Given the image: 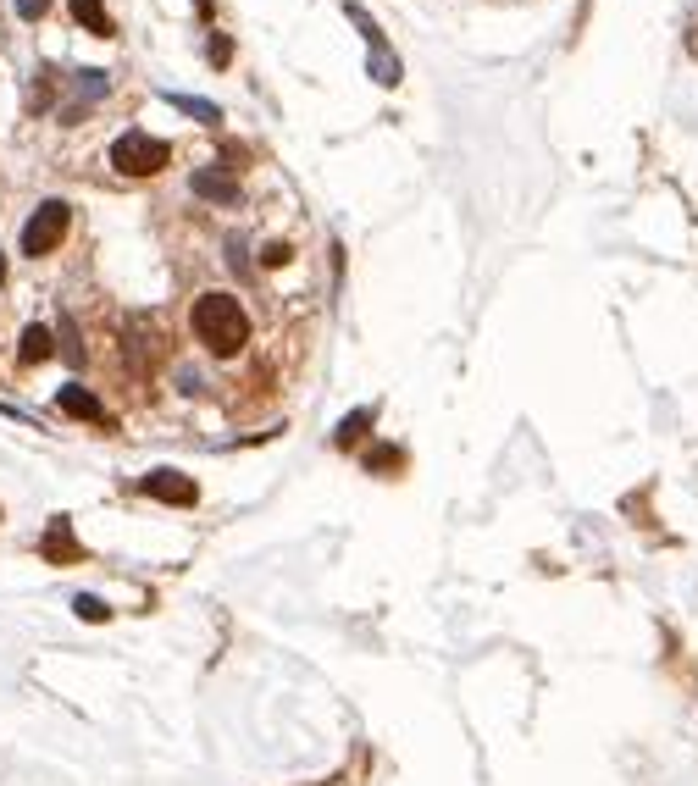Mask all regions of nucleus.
Here are the masks:
<instances>
[{"mask_svg": "<svg viewBox=\"0 0 698 786\" xmlns=\"http://www.w3.org/2000/svg\"><path fill=\"white\" fill-rule=\"evenodd\" d=\"M73 615L89 620V626H100V620H111V604H106V598H95V593H78L73 598Z\"/></svg>", "mask_w": 698, "mask_h": 786, "instance_id": "ddd939ff", "label": "nucleus"}, {"mask_svg": "<svg viewBox=\"0 0 698 786\" xmlns=\"http://www.w3.org/2000/svg\"><path fill=\"white\" fill-rule=\"evenodd\" d=\"M39 560L45 565H84V543L73 537L67 515H50V526L39 532Z\"/></svg>", "mask_w": 698, "mask_h": 786, "instance_id": "20e7f679", "label": "nucleus"}, {"mask_svg": "<svg viewBox=\"0 0 698 786\" xmlns=\"http://www.w3.org/2000/svg\"><path fill=\"white\" fill-rule=\"evenodd\" d=\"M61 349H67V360H84V344H78L73 322H61Z\"/></svg>", "mask_w": 698, "mask_h": 786, "instance_id": "f3484780", "label": "nucleus"}, {"mask_svg": "<svg viewBox=\"0 0 698 786\" xmlns=\"http://www.w3.org/2000/svg\"><path fill=\"white\" fill-rule=\"evenodd\" d=\"M56 405L67 410V416H78V421H95V427H111L106 405H100V399H95V393L84 388V382H67V388L56 393Z\"/></svg>", "mask_w": 698, "mask_h": 786, "instance_id": "0eeeda50", "label": "nucleus"}, {"mask_svg": "<svg viewBox=\"0 0 698 786\" xmlns=\"http://www.w3.org/2000/svg\"><path fill=\"white\" fill-rule=\"evenodd\" d=\"M0 288H6V255H0Z\"/></svg>", "mask_w": 698, "mask_h": 786, "instance_id": "aec40b11", "label": "nucleus"}, {"mask_svg": "<svg viewBox=\"0 0 698 786\" xmlns=\"http://www.w3.org/2000/svg\"><path fill=\"white\" fill-rule=\"evenodd\" d=\"M78 95L100 100V95H106V72H78Z\"/></svg>", "mask_w": 698, "mask_h": 786, "instance_id": "2eb2a0df", "label": "nucleus"}, {"mask_svg": "<svg viewBox=\"0 0 698 786\" xmlns=\"http://www.w3.org/2000/svg\"><path fill=\"white\" fill-rule=\"evenodd\" d=\"M17 12H23V17H28V23H39V17H45V12H50V0H17Z\"/></svg>", "mask_w": 698, "mask_h": 786, "instance_id": "6ab92c4d", "label": "nucleus"}, {"mask_svg": "<svg viewBox=\"0 0 698 786\" xmlns=\"http://www.w3.org/2000/svg\"><path fill=\"white\" fill-rule=\"evenodd\" d=\"M56 355V333H50V327H23V349H17V360H23V366H45V360Z\"/></svg>", "mask_w": 698, "mask_h": 786, "instance_id": "6e6552de", "label": "nucleus"}, {"mask_svg": "<svg viewBox=\"0 0 698 786\" xmlns=\"http://www.w3.org/2000/svg\"><path fill=\"white\" fill-rule=\"evenodd\" d=\"M372 78H377V84H399V56L372 50Z\"/></svg>", "mask_w": 698, "mask_h": 786, "instance_id": "4468645a", "label": "nucleus"}, {"mask_svg": "<svg viewBox=\"0 0 698 786\" xmlns=\"http://www.w3.org/2000/svg\"><path fill=\"white\" fill-rule=\"evenodd\" d=\"M56 100V84H50V72H39V84H34V106H50Z\"/></svg>", "mask_w": 698, "mask_h": 786, "instance_id": "a211bd4d", "label": "nucleus"}, {"mask_svg": "<svg viewBox=\"0 0 698 786\" xmlns=\"http://www.w3.org/2000/svg\"><path fill=\"white\" fill-rule=\"evenodd\" d=\"M194 6H200V12H211V0H194Z\"/></svg>", "mask_w": 698, "mask_h": 786, "instance_id": "412c9836", "label": "nucleus"}, {"mask_svg": "<svg viewBox=\"0 0 698 786\" xmlns=\"http://www.w3.org/2000/svg\"><path fill=\"white\" fill-rule=\"evenodd\" d=\"M399 465H405V454H399L394 443H372V449H366V471H372V477H388Z\"/></svg>", "mask_w": 698, "mask_h": 786, "instance_id": "9b49d317", "label": "nucleus"}, {"mask_svg": "<svg viewBox=\"0 0 698 786\" xmlns=\"http://www.w3.org/2000/svg\"><path fill=\"white\" fill-rule=\"evenodd\" d=\"M189 189L200 194V200H211V205H239V200H244L239 178H233L228 167H200V172L189 178Z\"/></svg>", "mask_w": 698, "mask_h": 786, "instance_id": "39448f33", "label": "nucleus"}, {"mask_svg": "<svg viewBox=\"0 0 698 786\" xmlns=\"http://www.w3.org/2000/svg\"><path fill=\"white\" fill-rule=\"evenodd\" d=\"M167 100H172V106H178V111H183V117H194V122H205V128H217V122H222V111H217V106H211V100H194V95H167Z\"/></svg>", "mask_w": 698, "mask_h": 786, "instance_id": "f8f14e48", "label": "nucleus"}, {"mask_svg": "<svg viewBox=\"0 0 698 786\" xmlns=\"http://www.w3.org/2000/svg\"><path fill=\"white\" fill-rule=\"evenodd\" d=\"M372 421H377V410H372V405L355 410V416H344V421H338V438H333V443H338V449H361L366 432H372Z\"/></svg>", "mask_w": 698, "mask_h": 786, "instance_id": "1a4fd4ad", "label": "nucleus"}, {"mask_svg": "<svg viewBox=\"0 0 698 786\" xmlns=\"http://www.w3.org/2000/svg\"><path fill=\"white\" fill-rule=\"evenodd\" d=\"M73 17H78V23H84L95 39H111V34H117V23H111V12L100 6V0H73Z\"/></svg>", "mask_w": 698, "mask_h": 786, "instance_id": "9d476101", "label": "nucleus"}, {"mask_svg": "<svg viewBox=\"0 0 698 786\" xmlns=\"http://www.w3.org/2000/svg\"><path fill=\"white\" fill-rule=\"evenodd\" d=\"M67 227H73V205L67 200H45L34 216L23 222V255L39 261V255H56L61 239H67Z\"/></svg>", "mask_w": 698, "mask_h": 786, "instance_id": "7ed1b4c3", "label": "nucleus"}, {"mask_svg": "<svg viewBox=\"0 0 698 786\" xmlns=\"http://www.w3.org/2000/svg\"><path fill=\"white\" fill-rule=\"evenodd\" d=\"M111 167H117L122 178H156L161 167H172V144L145 133V128H128L111 144Z\"/></svg>", "mask_w": 698, "mask_h": 786, "instance_id": "f03ea898", "label": "nucleus"}, {"mask_svg": "<svg viewBox=\"0 0 698 786\" xmlns=\"http://www.w3.org/2000/svg\"><path fill=\"white\" fill-rule=\"evenodd\" d=\"M205 56H211V67H228V61H233V45H228V39L217 34V39H211V45H205Z\"/></svg>", "mask_w": 698, "mask_h": 786, "instance_id": "dca6fc26", "label": "nucleus"}, {"mask_svg": "<svg viewBox=\"0 0 698 786\" xmlns=\"http://www.w3.org/2000/svg\"><path fill=\"white\" fill-rule=\"evenodd\" d=\"M139 488H145L150 499H161V504H183V510H189V504H200V488H194L183 471H150Z\"/></svg>", "mask_w": 698, "mask_h": 786, "instance_id": "423d86ee", "label": "nucleus"}, {"mask_svg": "<svg viewBox=\"0 0 698 786\" xmlns=\"http://www.w3.org/2000/svg\"><path fill=\"white\" fill-rule=\"evenodd\" d=\"M189 333L200 338L211 355H239L244 344H250V310L239 305L233 294H200L189 310Z\"/></svg>", "mask_w": 698, "mask_h": 786, "instance_id": "f257e3e1", "label": "nucleus"}]
</instances>
